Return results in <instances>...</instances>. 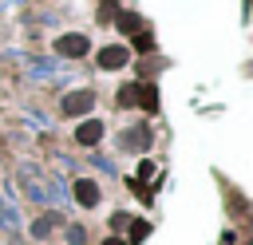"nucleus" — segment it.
Listing matches in <instances>:
<instances>
[{
    "mask_svg": "<svg viewBox=\"0 0 253 245\" xmlns=\"http://www.w3.org/2000/svg\"><path fill=\"white\" fill-rule=\"evenodd\" d=\"M91 107H95V91H71V95H63V103H59L63 115H87Z\"/></svg>",
    "mask_w": 253,
    "mask_h": 245,
    "instance_id": "f03ea898",
    "label": "nucleus"
},
{
    "mask_svg": "<svg viewBox=\"0 0 253 245\" xmlns=\"http://www.w3.org/2000/svg\"><path fill=\"white\" fill-rule=\"evenodd\" d=\"M134 91H138V83H126V87H119V107H134Z\"/></svg>",
    "mask_w": 253,
    "mask_h": 245,
    "instance_id": "f8f14e48",
    "label": "nucleus"
},
{
    "mask_svg": "<svg viewBox=\"0 0 253 245\" xmlns=\"http://www.w3.org/2000/svg\"><path fill=\"white\" fill-rule=\"evenodd\" d=\"M87 47H91V40H87V36H79V32H63V36L55 40V51H59V55H67V59H83V55H87Z\"/></svg>",
    "mask_w": 253,
    "mask_h": 245,
    "instance_id": "f257e3e1",
    "label": "nucleus"
},
{
    "mask_svg": "<svg viewBox=\"0 0 253 245\" xmlns=\"http://www.w3.org/2000/svg\"><path fill=\"white\" fill-rule=\"evenodd\" d=\"M126 59H130L126 43H111V47L99 51V67H103V71H119V67H126Z\"/></svg>",
    "mask_w": 253,
    "mask_h": 245,
    "instance_id": "7ed1b4c3",
    "label": "nucleus"
},
{
    "mask_svg": "<svg viewBox=\"0 0 253 245\" xmlns=\"http://www.w3.org/2000/svg\"><path fill=\"white\" fill-rule=\"evenodd\" d=\"M134 107H142L146 115H158V87H154V83H138V91H134Z\"/></svg>",
    "mask_w": 253,
    "mask_h": 245,
    "instance_id": "423d86ee",
    "label": "nucleus"
},
{
    "mask_svg": "<svg viewBox=\"0 0 253 245\" xmlns=\"http://www.w3.org/2000/svg\"><path fill=\"white\" fill-rule=\"evenodd\" d=\"M126 225H130V213H115V217H111V229H115V237H119V233H126Z\"/></svg>",
    "mask_w": 253,
    "mask_h": 245,
    "instance_id": "ddd939ff",
    "label": "nucleus"
},
{
    "mask_svg": "<svg viewBox=\"0 0 253 245\" xmlns=\"http://www.w3.org/2000/svg\"><path fill=\"white\" fill-rule=\"evenodd\" d=\"M99 198H103V190H99V182H95V178H79V182H75V202H79L83 209L99 205Z\"/></svg>",
    "mask_w": 253,
    "mask_h": 245,
    "instance_id": "20e7f679",
    "label": "nucleus"
},
{
    "mask_svg": "<svg viewBox=\"0 0 253 245\" xmlns=\"http://www.w3.org/2000/svg\"><path fill=\"white\" fill-rule=\"evenodd\" d=\"M99 138H103V122L99 119H83L75 126V142L79 146H99Z\"/></svg>",
    "mask_w": 253,
    "mask_h": 245,
    "instance_id": "39448f33",
    "label": "nucleus"
},
{
    "mask_svg": "<svg viewBox=\"0 0 253 245\" xmlns=\"http://www.w3.org/2000/svg\"><path fill=\"white\" fill-rule=\"evenodd\" d=\"M142 178H154V162H150V158L138 166V182H142Z\"/></svg>",
    "mask_w": 253,
    "mask_h": 245,
    "instance_id": "4468645a",
    "label": "nucleus"
},
{
    "mask_svg": "<svg viewBox=\"0 0 253 245\" xmlns=\"http://www.w3.org/2000/svg\"><path fill=\"white\" fill-rule=\"evenodd\" d=\"M55 221H59V217H55V213H47V217H40V221H36V225H32V233H36V237H47V233H51V225H55Z\"/></svg>",
    "mask_w": 253,
    "mask_h": 245,
    "instance_id": "9b49d317",
    "label": "nucleus"
},
{
    "mask_svg": "<svg viewBox=\"0 0 253 245\" xmlns=\"http://www.w3.org/2000/svg\"><path fill=\"white\" fill-rule=\"evenodd\" d=\"M126 233H130V241H142V237L150 233V221H142V217H130V225H126Z\"/></svg>",
    "mask_w": 253,
    "mask_h": 245,
    "instance_id": "1a4fd4ad",
    "label": "nucleus"
},
{
    "mask_svg": "<svg viewBox=\"0 0 253 245\" xmlns=\"http://www.w3.org/2000/svg\"><path fill=\"white\" fill-rule=\"evenodd\" d=\"M119 32H126V36H134V32H142V20H138L134 12H123V16H119Z\"/></svg>",
    "mask_w": 253,
    "mask_h": 245,
    "instance_id": "6e6552de",
    "label": "nucleus"
},
{
    "mask_svg": "<svg viewBox=\"0 0 253 245\" xmlns=\"http://www.w3.org/2000/svg\"><path fill=\"white\" fill-rule=\"evenodd\" d=\"M134 51H154V36L142 28V32H134Z\"/></svg>",
    "mask_w": 253,
    "mask_h": 245,
    "instance_id": "9d476101",
    "label": "nucleus"
},
{
    "mask_svg": "<svg viewBox=\"0 0 253 245\" xmlns=\"http://www.w3.org/2000/svg\"><path fill=\"white\" fill-rule=\"evenodd\" d=\"M123 146H130V150H146V146H150V130H146V126H138V130H123Z\"/></svg>",
    "mask_w": 253,
    "mask_h": 245,
    "instance_id": "0eeeda50",
    "label": "nucleus"
},
{
    "mask_svg": "<svg viewBox=\"0 0 253 245\" xmlns=\"http://www.w3.org/2000/svg\"><path fill=\"white\" fill-rule=\"evenodd\" d=\"M103 245H126V237H107Z\"/></svg>",
    "mask_w": 253,
    "mask_h": 245,
    "instance_id": "2eb2a0df",
    "label": "nucleus"
}]
</instances>
